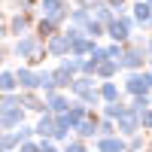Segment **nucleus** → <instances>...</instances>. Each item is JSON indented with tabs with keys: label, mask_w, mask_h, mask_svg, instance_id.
<instances>
[{
	"label": "nucleus",
	"mask_w": 152,
	"mask_h": 152,
	"mask_svg": "<svg viewBox=\"0 0 152 152\" xmlns=\"http://www.w3.org/2000/svg\"><path fill=\"white\" fill-rule=\"evenodd\" d=\"M67 107H70V94L67 91H55V94L46 97V110L49 113H64Z\"/></svg>",
	"instance_id": "nucleus-16"
},
{
	"label": "nucleus",
	"mask_w": 152,
	"mask_h": 152,
	"mask_svg": "<svg viewBox=\"0 0 152 152\" xmlns=\"http://www.w3.org/2000/svg\"><path fill=\"white\" fill-rule=\"evenodd\" d=\"M137 131H140V116H137V110L125 107L119 116H116V134L131 137V134H137Z\"/></svg>",
	"instance_id": "nucleus-4"
},
{
	"label": "nucleus",
	"mask_w": 152,
	"mask_h": 152,
	"mask_svg": "<svg viewBox=\"0 0 152 152\" xmlns=\"http://www.w3.org/2000/svg\"><path fill=\"white\" fill-rule=\"evenodd\" d=\"M97 94H100V100H119V97H125L122 85L116 79H97Z\"/></svg>",
	"instance_id": "nucleus-13"
},
{
	"label": "nucleus",
	"mask_w": 152,
	"mask_h": 152,
	"mask_svg": "<svg viewBox=\"0 0 152 152\" xmlns=\"http://www.w3.org/2000/svg\"><path fill=\"white\" fill-rule=\"evenodd\" d=\"M131 15H134V21H137L140 31H149L146 24H149V15H152V6L146 3V0H131Z\"/></svg>",
	"instance_id": "nucleus-10"
},
{
	"label": "nucleus",
	"mask_w": 152,
	"mask_h": 152,
	"mask_svg": "<svg viewBox=\"0 0 152 152\" xmlns=\"http://www.w3.org/2000/svg\"><path fill=\"white\" fill-rule=\"evenodd\" d=\"M3 37H9V28H6L3 21H0V40H3Z\"/></svg>",
	"instance_id": "nucleus-30"
},
{
	"label": "nucleus",
	"mask_w": 152,
	"mask_h": 152,
	"mask_svg": "<svg viewBox=\"0 0 152 152\" xmlns=\"http://www.w3.org/2000/svg\"><path fill=\"white\" fill-rule=\"evenodd\" d=\"M125 140H128V149H131V152H140V149L149 146V134H146V131H137V134H131V137H125Z\"/></svg>",
	"instance_id": "nucleus-21"
},
{
	"label": "nucleus",
	"mask_w": 152,
	"mask_h": 152,
	"mask_svg": "<svg viewBox=\"0 0 152 152\" xmlns=\"http://www.w3.org/2000/svg\"><path fill=\"white\" fill-rule=\"evenodd\" d=\"M140 91H149V85H146V76H143V70H125L122 94H125V97H131V94H140Z\"/></svg>",
	"instance_id": "nucleus-7"
},
{
	"label": "nucleus",
	"mask_w": 152,
	"mask_h": 152,
	"mask_svg": "<svg viewBox=\"0 0 152 152\" xmlns=\"http://www.w3.org/2000/svg\"><path fill=\"white\" fill-rule=\"evenodd\" d=\"M6 28H9V37H21V34H28V31H31V12H24V9L15 12V15L9 18Z\"/></svg>",
	"instance_id": "nucleus-12"
},
{
	"label": "nucleus",
	"mask_w": 152,
	"mask_h": 152,
	"mask_svg": "<svg viewBox=\"0 0 152 152\" xmlns=\"http://www.w3.org/2000/svg\"><path fill=\"white\" fill-rule=\"evenodd\" d=\"M73 76H76V73H70L64 64H58V67L52 70V82L61 88V91H67V85H70V79H73Z\"/></svg>",
	"instance_id": "nucleus-18"
},
{
	"label": "nucleus",
	"mask_w": 152,
	"mask_h": 152,
	"mask_svg": "<svg viewBox=\"0 0 152 152\" xmlns=\"http://www.w3.org/2000/svg\"><path fill=\"white\" fill-rule=\"evenodd\" d=\"M46 43V55L49 58H64V55H70V37L64 34V31H55L49 40H43Z\"/></svg>",
	"instance_id": "nucleus-6"
},
{
	"label": "nucleus",
	"mask_w": 152,
	"mask_h": 152,
	"mask_svg": "<svg viewBox=\"0 0 152 152\" xmlns=\"http://www.w3.org/2000/svg\"><path fill=\"white\" fill-rule=\"evenodd\" d=\"M73 134L82 137V140H94V137H97V110H91L85 119L76 122V125H73Z\"/></svg>",
	"instance_id": "nucleus-8"
},
{
	"label": "nucleus",
	"mask_w": 152,
	"mask_h": 152,
	"mask_svg": "<svg viewBox=\"0 0 152 152\" xmlns=\"http://www.w3.org/2000/svg\"><path fill=\"white\" fill-rule=\"evenodd\" d=\"M107 3L116 9V15H122V12H131V0H107Z\"/></svg>",
	"instance_id": "nucleus-28"
},
{
	"label": "nucleus",
	"mask_w": 152,
	"mask_h": 152,
	"mask_svg": "<svg viewBox=\"0 0 152 152\" xmlns=\"http://www.w3.org/2000/svg\"><path fill=\"white\" fill-rule=\"evenodd\" d=\"M143 76H146V85H149V91H152V67L149 64L143 67Z\"/></svg>",
	"instance_id": "nucleus-29"
},
{
	"label": "nucleus",
	"mask_w": 152,
	"mask_h": 152,
	"mask_svg": "<svg viewBox=\"0 0 152 152\" xmlns=\"http://www.w3.org/2000/svg\"><path fill=\"white\" fill-rule=\"evenodd\" d=\"M88 18H91V9H88V6H79V3L70 6V18H67L70 24H76V28H85Z\"/></svg>",
	"instance_id": "nucleus-17"
},
{
	"label": "nucleus",
	"mask_w": 152,
	"mask_h": 152,
	"mask_svg": "<svg viewBox=\"0 0 152 152\" xmlns=\"http://www.w3.org/2000/svg\"><path fill=\"white\" fill-rule=\"evenodd\" d=\"M146 3H149V6H152V0H146Z\"/></svg>",
	"instance_id": "nucleus-34"
},
{
	"label": "nucleus",
	"mask_w": 152,
	"mask_h": 152,
	"mask_svg": "<svg viewBox=\"0 0 152 152\" xmlns=\"http://www.w3.org/2000/svg\"><path fill=\"white\" fill-rule=\"evenodd\" d=\"M122 70L119 61H113V58H104V61H97V67H94V76L97 79H116Z\"/></svg>",
	"instance_id": "nucleus-14"
},
{
	"label": "nucleus",
	"mask_w": 152,
	"mask_h": 152,
	"mask_svg": "<svg viewBox=\"0 0 152 152\" xmlns=\"http://www.w3.org/2000/svg\"><path fill=\"white\" fill-rule=\"evenodd\" d=\"M58 28H61L58 21H52V18H46V15H43L40 21H37V37H40V40H49V37H52Z\"/></svg>",
	"instance_id": "nucleus-20"
},
{
	"label": "nucleus",
	"mask_w": 152,
	"mask_h": 152,
	"mask_svg": "<svg viewBox=\"0 0 152 152\" xmlns=\"http://www.w3.org/2000/svg\"><path fill=\"white\" fill-rule=\"evenodd\" d=\"M12 55L24 58V61L34 67V64H40V61L46 58V43H43L37 34H34V37H31V34H21L18 40H15V49H12Z\"/></svg>",
	"instance_id": "nucleus-1"
},
{
	"label": "nucleus",
	"mask_w": 152,
	"mask_h": 152,
	"mask_svg": "<svg viewBox=\"0 0 152 152\" xmlns=\"http://www.w3.org/2000/svg\"><path fill=\"white\" fill-rule=\"evenodd\" d=\"M104 52H107V58H113V61H122V52H125V43H116V40H110V43L104 46Z\"/></svg>",
	"instance_id": "nucleus-24"
},
{
	"label": "nucleus",
	"mask_w": 152,
	"mask_h": 152,
	"mask_svg": "<svg viewBox=\"0 0 152 152\" xmlns=\"http://www.w3.org/2000/svg\"><path fill=\"white\" fill-rule=\"evenodd\" d=\"M146 46H137V43H125V52H122V70H143L146 67Z\"/></svg>",
	"instance_id": "nucleus-3"
},
{
	"label": "nucleus",
	"mask_w": 152,
	"mask_h": 152,
	"mask_svg": "<svg viewBox=\"0 0 152 152\" xmlns=\"http://www.w3.org/2000/svg\"><path fill=\"white\" fill-rule=\"evenodd\" d=\"M146 28H149V31H152V15H149V24H146Z\"/></svg>",
	"instance_id": "nucleus-33"
},
{
	"label": "nucleus",
	"mask_w": 152,
	"mask_h": 152,
	"mask_svg": "<svg viewBox=\"0 0 152 152\" xmlns=\"http://www.w3.org/2000/svg\"><path fill=\"white\" fill-rule=\"evenodd\" d=\"M21 107L31 110V113H43L46 110V97L37 94V88H28V91H21Z\"/></svg>",
	"instance_id": "nucleus-15"
},
{
	"label": "nucleus",
	"mask_w": 152,
	"mask_h": 152,
	"mask_svg": "<svg viewBox=\"0 0 152 152\" xmlns=\"http://www.w3.org/2000/svg\"><path fill=\"white\" fill-rule=\"evenodd\" d=\"M61 146H64L67 152H85V149H88V143L82 140V137H67V140L61 143Z\"/></svg>",
	"instance_id": "nucleus-25"
},
{
	"label": "nucleus",
	"mask_w": 152,
	"mask_h": 152,
	"mask_svg": "<svg viewBox=\"0 0 152 152\" xmlns=\"http://www.w3.org/2000/svg\"><path fill=\"white\" fill-rule=\"evenodd\" d=\"M40 12H43L46 18L64 24V21L70 18V3H67V0H43V3H40Z\"/></svg>",
	"instance_id": "nucleus-5"
},
{
	"label": "nucleus",
	"mask_w": 152,
	"mask_h": 152,
	"mask_svg": "<svg viewBox=\"0 0 152 152\" xmlns=\"http://www.w3.org/2000/svg\"><path fill=\"white\" fill-rule=\"evenodd\" d=\"M6 91H18L15 70H0V94H6Z\"/></svg>",
	"instance_id": "nucleus-19"
},
{
	"label": "nucleus",
	"mask_w": 152,
	"mask_h": 152,
	"mask_svg": "<svg viewBox=\"0 0 152 152\" xmlns=\"http://www.w3.org/2000/svg\"><path fill=\"white\" fill-rule=\"evenodd\" d=\"M12 131H15V140L21 143V140H31V137H34V128H28V125H15V128H12Z\"/></svg>",
	"instance_id": "nucleus-27"
},
{
	"label": "nucleus",
	"mask_w": 152,
	"mask_h": 152,
	"mask_svg": "<svg viewBox=\"0 0 152 152\" xmlns=\"http://www.w3.org/2000/svg\"><path fill=\"white\" fill-rule=\"evenodd\" d=\"M131 100V110H137V113H140V110H146V107H152V91H140V94H131L128 97Z\"/></svg>",
	"instance_id": "nucleus-22"
},
{
	"label": "nucleus",
	"mask_w": 152,
	"mask_h": 152,
	"mask_svg": "<svg viewBox=\"0 0 152 152\" xmlns=\"http://www.w3.org/2000/svg\"><path fill=\"white\" fill-rule=\"evenodd\" d=\"M137 116H140V131H152V107H146V110H140L137 113Z\"/></svg>",
	"instance_id": "nucleus-26"
},
{
	"label": "nucleus",
	"mask_w": 152,
	"mask_h": 152,
	"mask_svg": "<svg viewBox=\"0 0 152 152\" xmlns=\"http://www.w3.org/2000/svg\"><path fill=\"white\" fill-rule=\"evenodd\" d=\"M94 149H100V152H122V149H128V140H125L122 134H100V137H94Z\"/></svg>",
	"instance_id": "nucleus-9"
},
{
	"label": "nucleus",
	"mask_w": 152,
	"mask_h": 152,
	"mask_svg": "<svg viewBox=\"0 0 152 152\" xmlns=\"http://www.w3.org/2000/svg\"><path fill=\"white\" fill-rule=\"evenodd\" d=\"M15 79H18V88H21V91H28V88H37V91H40V79H37V70H34L31 64L18 67V70H15Z\"/></svg>",
	"instance_id": "nucleus-11"
},
{
	"label": "nucleus",
	"mask_w": 152,
	"mask_h": 152,
	"mask_svg": "<svg viewBox=\"0 0 152 152\" xmlns=\"http://www.w3.org/2000/svg\"><path fill=\"white\" fill-rule=\"evenodd\" d=\"M88 37H94V40H100V37H107V24L104 21H97V18H88V24L82 28Z\"/></svg>",
	"instance_id": "nucleus-23"
},
{
	"label": "nucleus",
	"mask_w": 152,
	"mask_h": 152,
	"mask_svg": "<svg viewBox=\"0 0 152 152\" xmlns=\"http://www.w3.org/2000/svg\"><path fill=\"white\" fill-rule=\"evenodd\" d=\"M149 37H152V31H149Z\"/></svg>",
	"instance_id": "nucleus-35"
},
{
	"label": "nucleus",
	"mask_w": 152,
	"mask_h": 152,
	"mask_svg": "<svg viewBox=\"0 0 152 152\" xmlns=\"http://www.w3.org/2000/svg\"><path fill=\"white\" fill-rule=\"evenodd\" d=\"M134 31H140V28H137V21H134L131 12H122V15H116V18L107 21V37L116 40V43H128Z\"/></svg>",
	"instance_id": "nucleus-2"
},
{
	"label": "nucleus",
	"mask_w": 152,
	"mask_h": 152,
	"mask_svg": "<svg viewBox=\"0 0 152 152\" xmlns=\"http://www.w3.org/2000/svg\"><path fill=\"white\" fill-rule=\"evenodd\" d=\"M3 61H6V52H3V49H0V67H3Z\"/></svg>",
	"instance_id": "nucleus-31"
},
{
	"label": "nucleus",
	"mask_w": 152,
	"mask_h": 152,
	"mask_svg": "<svg viewBox=\"0 0 152 152\" xmlns=\"http://www.w3.org/2000/svg\"><path fill=\"white\" fill-rule=\"evenodd\" d=\"M146 149H152V131H149V146H146Z\"/></svg>",
	"instance_id": "nucleus-32"
}]
</instances>
